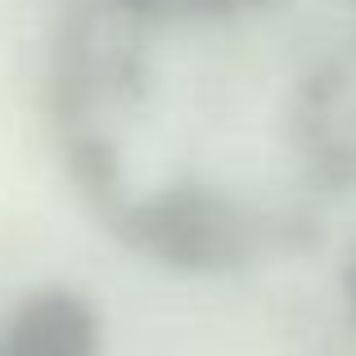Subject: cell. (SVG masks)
Here are the masks:
<instances>
[{"mask_svg": "<svg viewBox=\"0 0 356 356\" xmlns=\"http://www.w3.org/2000/svg\"><path fill=\"white\" fill-rule=\"evenodd\" d=\"M99 316L77 289H36L9 316L0 356H99Z\"/></svg>", "mask_w": 356, "mask_h": 356, "instance_id": "obj_1", "label": "cell"}, {"mask_svg": "<svg viewBox=\"0 0 356 356\" xmlns=\"http://www.w3.org/2000/svg\"><path fill=\"white\" fill-rule=\"evenodd\" d=\"M343 302H348V312L356 316V248L348 252V261H343Z\"/></svg>", "mask_w": 356, "mask_h": 356, "instance_id": "obj_2", "label": "cell"}]
</instances>
